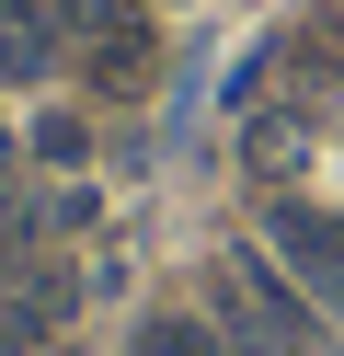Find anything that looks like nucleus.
Returning <instances> with one entry per match:
<instances>
[{
    "label": "nucleus",
    "instance_id": "nucleus-1",
    "mask_svg": "<svg viewBox=\"0 0 344 356\" xmlns=\"http://www.w3.org/2000/svg\"><path fill=\"white\" fill-rule=\"evenodd\" d=\"M264 253L298 264V287H321V299H333V287H344V218H321V207H298V195H275V207H264Z\"/></svg>",
    "mask_w": 344,
    "mask_h": 356
},
{
    "label": "nucleus",
    "instance_id": "nucleus-6",
    "mask_svg": "<svg viewBox=\"0 0 344 356\" xmlns=\"http://www.w3.org/2000/svg\"><path fill=\"white\" fill-rule=\"evenodd\" d=\"M126 12H138V0H58V24H69V47H92V35H104V24H126Z\"/></svg>",
    "mask_w": 344,
    "mask_h": 356
},
{
    "label": "nucleus",
    "instance_id": "nucleus-7",
    "mask_svg": "<svg viewBox=\"0 0 344 356\" xmlns=\"http://www.w3.org/2000/svg\"><path fill=\"white\" fill-rule=\"evenodd\" d=\"M81 149H92L81 115H35V161H81Z\"/></svg>",
    "mask_w": 344,
    "mask_h": 356
},
{
    "label": "nucleus",
    "instance_id": "nucleus-5",
    "mask_svg": "<svg viewBox=\"0 0 344 356\" xmlns=\"http://www.w3.org/2000/svg\"><path fill=\"white\" fill-rule=\"evenodd\" d=\"M298 149H310L298 115H252V172H298Z\"/></svg>",
    "mask_w": 344,
    "mask_h": 356
},
{
    "label": "nucleus",
    "instance_id": "nucleus-3",
    "mask_svg": "<svg viewBox=\"0 0 344 356\" xmlns=\"http://www.w3.org/2000/svg\"><path fill=\"white\" fill-rule=\"evenodd\" d=\"M149 70H161L149 12H126V24H104V35H92V81H104V92H149Z\"/></svg>",
    "mask_w": 344,
    "mask_h": 356
},
{
    "label": "nucleus",
    "instance_id": "nucleus-4",
    "mask_svg": "<svg viewBox=\"0 0 344 356\" xmlns=\"http://www.w3.org/2000/svg\"><path fill=\"white\" fill-rule=\"evenodd\" d=\"M126 356H229L206 322H183V310H149V322L126 333Z\"/></svg>",
    "mask_w": 344,
    "mask_h": 356
},
{
    "label": "nucleus",
    "instance_id": "nucleus-2",
    "mask_svg": "<svg viewBox=\"0 0 344 356\" xmlns=\"http://www.w3.org/2000/svg\"><path fill=\"white\" fill-rule=\"evenodd\" d=\"M58 47H69L58 0H0V81H46V70H58Z\"/></svg>",
    "mask_w": 344,
    "mask_h": 356
}]
</instances>
